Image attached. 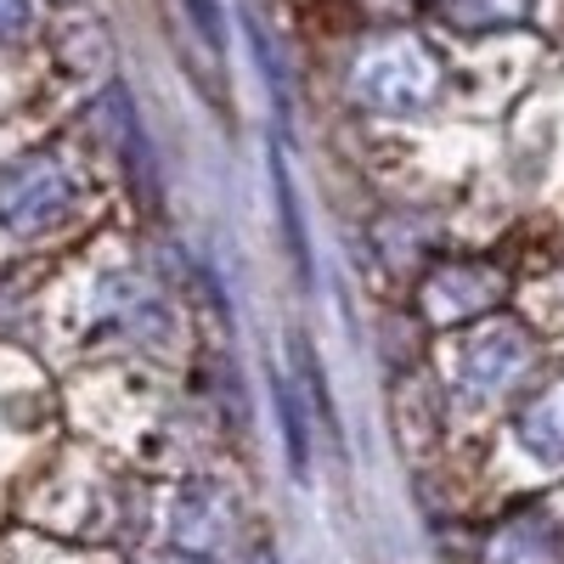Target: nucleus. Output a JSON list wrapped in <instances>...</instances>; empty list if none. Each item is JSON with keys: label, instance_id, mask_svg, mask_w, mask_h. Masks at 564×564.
<instances>
[{"label": "nucleus", "instance_id": "f03ea898", "mask_svg": "<svg viewBox=\"0 0 564 564\" xmlns=\"http://www.w3.org/2000/svg\"><path fill=\"white\" fill-rule=\"evenodd\" d=\"M79 175L63 153H23L0 170V226L12 238H40L74 215Z\"/></svg>", "mask_w": 564, "mask_h": 564}, {"label": "nucleus", "instance_id": "0eeeda50", "mask_svg": "<svg viewBox=\"0 0 564 564\" xmlns=\"http://www.w3.org/2000/svg\"><path fill=\"white\" fill-rule=\"evenodd\" d=\"M502 289V271L497 265H480V260H468V265H446L435 282H430V300L441 316H468V311H480L491 305Z\"/></svg>", "mask_w": 564, "mask_h": 564}, {"label": "nucleus", "instance_id": "20e7f679", "mask_svg": "<svg viewBox=\"0 0 564 564\" xmlns=\"http://www.w3.org/2000/svg\"><path fill=\"white\" fill-rule=\"evenodd\" d=\"M480 564H564V525L553 513H508L486 536Z\"/></svg>", "mask_w": 564, "mask_h": 564}, {"label": "nucleus", "instance_id": "39448f33", "mask_svg": "<svg viewBox=\"0 0 564 564\" xmlns=\"http://www.w3.org/2000/svg\"><path fill=\"white\" fill-rule=\"evenodd\" d=\"M170 536H175L181 558H209V553H220L226 536H231V508H226V497L209 491V486H193V491L175 502Z\"/></svg>", "mask_w": 564, "mask_h": 564}, {"label": "nucleus", "instance_id": "9b49d317", "mask_svg": "<svg viewBox=\"0 0 564 564\" xmlns=\"http://www.w3.org/2000/svg\"><path fill=\"white\" fill-rule=\"evenodd\" d=\"M170 564H198V558H170Z\"/></svg>", "mask_w": 564, "mask_h": 564}, {"label": "nucleus", "instance_id": "6e6552de", "mask_svg": "<svg viewBox=\"0 0 564 564\" xmlns=\"http://www.w3.org/2000/svg\"><path fill=\"white\" fill-rule=\"evenodd\" d=\"M536 0H441V18L452 29H468V34H480V29H508V23H525L531 18Z\"/></svg>", "mask_w": 564, "mask_h": 564}, {"label": "nucleus", "instance_id": "423d86ee", "mask_svg": "<svg viewBox=\"0 0 564 564\" xmlns=\"http://www.w3.org/2000/svg\"><path fill=\"white\" fill-rule=\"evenodd\" d=\"M513 435H520V446H525L536 463H547V468L564 463V379L542 384V390L520 406V417H513Z\"/></svg>", "mask_w": 564, "mask_h": 564}, {"label": "nucleus", "instance_id": "1a4fd4ad", "mask_svg": "<svg viewBox=\"0 0 564 564\" xmlns=\"http://www.w3.org/2000/svg\"><path fill=\"white\" fill-rule=\"evenodd\" d=\"M34 29V7L29 0H0V45H23Z\"/></svg>", "mask_w": 564, "mask_h": 564}, {"label": "nucleus", "instance_id": "7ed1b4c3", "mask_svg": "<svg viewBox=\"0 0 564 564\" xmlns=\"http://www.w3.org/2000/svg\"><path fill=\"white\" fill-rule=\"evenodd\" d=\"M457 372H463V384L475 390V395H502V390H513V384L531 372V339H525V327L486 322L480 334H468Z\"/></svg>", "mask_w": 564, "mask_h": 564}, {"label": "nucleus", "instance_id": "9d476101", "mask_svg": "<svg viewBox=\"0 0 564 564\" xmlns=\"http://www.w3.org/2000/svg\"><path fill=\"white\" fill-rule=\"evenodd\" d=\"M249 564H276V558H271V547H254V553H249Z\"/></svg>", "mask_w": 564, "mask_h": 564}, {"label": "nucleus", "instance_id": "f257e3e1", "mask_svg": "<svg viewBox=\"0 0 564 564\" xmlns=\"http://www.w3.org/2000/svg\"><path fill=\"white\" fill-rule=\"evenodd\" d=\"M350 97L372 113H423L441 97V63L412 34H379L350 68Z\"/></svg>", "mask_w": 564, "mask_h": 564}]
</instances>
